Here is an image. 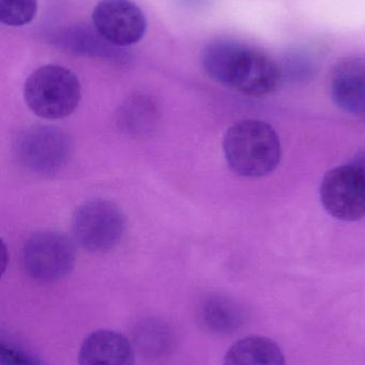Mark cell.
Wrapping results in <instances>:
<instances>
[{
  "mask_svg": "<svg viewBox=\"0 0 365 365\" xmlns=\"http://www.w3.org/2000/svg\"><path fill=\"white\" fill-rule=\"evenodd\" d=\"M201 61L210 78L249 96L272 93L282 79L280 66L270 56L237 41L209 43Z\"/></svg>",
  "mask_w": 365,
  "mask_h": 365,
  "instance_id": "obj_1",
  "label": "cell"
},
{
  "mask_svg": "<svg viewBox=\"0 0 365 365\" xmlns=\"http://www.w3.org/2000/svg\"><path fill=\"white\" fill-rule=\"evenodd\" d=\"M223 152L231 170L250 179L271 173L282 155L276 130L266 122L252 119L242 120L227 130Z\"/></svg>",
  "mask_w": 365,
  "mask_h": 365,
  "instance_id": "obj_2",
  "label": "cell"
},
{
  "mask_svg": "<svg viewBox=\"0 0 365 365\" xmlns=\"http://www.w3.org/2000/svg\"><path fill=\"white\" fill-rule=\"evenodd\" d=\"M28 108L44 120L69 117L79 107L81 87L79 77L64 66L46 64L28 76L24 86Z\"/></svg>",
  "mask_w": 365,
  "mask_h": 365,
  "instance_id": "obj_3",
  "label": "cell"
},
{
  "mask_svg": "<svg viewBox=\"0 0 365 365\" xmlns=\"http://www.w3.org/2000/svg\"><path fill=\"white\" fill-rule=\"evenodd\" d=\"M71 230L73 240L84 250L109 252L121 242L126 231V217L113 202L89 200L75 210Z\"/></svg>",
  "mask_w": 365,
  "mask_h": 365,
  "instance_id": "obj_4",
  "label": "cell"
},
{
  "mask_svg": "<svg viewBox=\"0 0 365 365\" xmlns=\"http://www.w3.org/2000/svg\"><path fill=\"white\" fill-rule=\"evenodd\" d=\"M76 263L72 240L57 231L36 232L21 249V265L29 278L42 284L62 280Z\"/></svg>",
  "mask_w": 365,
  "mask_h": 365,
  "instance_id": "obj_5",
  "label": "cell"
},
{
  "mask_svg": "<svg viewBox=\"0 0 365 365\" xmlns=\"http://www.w3.org/2000/svg\"><path fill=\"white\" fill-rule=\"evenodd\" d=\"M68 135L51 125H34L21 130L14 140L13 151L21 167L39 175L59 173L71 155Z\"/></svg>",
  "mask_w": 365,
  "mask_h": 365,
  "instance_id": "obj_6",
  "label": "cell"
},
{
  "mask_svg": "<svg viewBox=\"0 0 365 365\" xmlns=\"http://www.w3.org/2000/svg\"><path fill=\"white\" fill-rule=\"evenodd\" d=\"M319 195L328 214L342 221L365 217V173L355 165L336 167L321 181Z\"/></svg>",
  "mask_w": 365,
  "mask_h": 365,
  "instance_id": "obj_7",
  "label": "cell"
},
{
  "mask_svg": "<svg viewBox=\"0 0 365 365\" xmlns=\"http://www.w3.org/2000/svg\"><path fill=\"white\" fill-rule=\"evenodd\" d=\"M94 29L114 46L136 44L147 31V19L131 0H100L92 11Z\"/></svg>",
  "mask_w": 365,
  "mask_h": 365,
  "instance_id": "obj_8",
  "label": "cell"
},
{
  "mask_svg": "<svg viewBox=\"0 0 365 365\" xmlns=\"http://www.w3.org/2000/svg\"><path fill=\"white\" fill-rule=\"evenodd\" d=\"M330 93L339 108L349 115H365V58L340 60L330 73Z\"/></svg>",
  "mask_w": 365,
  "mask_h": 365,
  "instance_id": "obj_9",
  "label": "cell"
},
{
  "mask_svg": "<svg viewBox=\"0 0 365 365\" xmlns=\"http://www.w3.org/2000/svg\"><path fill=\"white\" fill-rule=\"evenodd\" d=\"M51 42L74 55L99 58L116 63L130 61V55L107 42L98 31L87 25H72L54 34Z\"/></svg>",
  "mask_w": 365,
  "mask_h": 365,
  "instance_id": "obj_10",
  "label": "cell"
},
{
  "mask_svg": "<svg viewBox=\"0 0 365 365\" xmlns=\"http://www.w3.org/2000/svg\"><path fill=\"white\" fill-rule=\"evenodd\" d=\"M79 365H135L134 346L120 332L96 330L81 343Z\"/></svg>",
  "mask_w": 365,
  "mask_h": 365,
  "instance_id": "obj_11",
  "label": "cell"
},
{
  "mask_svg": "<svg viewBox=\"0 0 365 365\" xmlns=\"http://www.w3.org/2000/svg\"><path fill=\"white\" fill-rule=\"evenodd\" d=\"M160 122L156 101L147 94H134L126 98L118 109L116 123L128 136L145 138L154 134Z\"/></svg>",
  "mask_w": 365,
  "mask_h": 365,
  "instance_id": "obj_12",
  "label": "cell"
},
{
  "mask_svg": "<svg viewBox=\"0 0 365 365\" xmlns=\"http://www.w3.org/2000/svg\"><path fill=\"white\" fill-rule=\"evenodd\" d=\"M199 322L210 334L226 336L239 329L244 322L241 308L225 296H207L199 307Z\"/></svg>",
  "mask_w": 365,
  "mask_h": 365,
  "instance_id": "obj_13",
  "label": "cell"
},
{
  "mask_svg": "<svg viewBox=\"0 0 365 365\" xmlns=\"http://www.w3.org/2000/svg\"><path fill=\"white\" fill-rule=\"evenodd\" d=\"M223 365H285V358L270 339L248 336L229 347Z\"/></svg>",
  "mask_w": 365,
  "mask_h": 365,
  "instance_id": "obj_14",
  "label": "cell"
},
{
  "mask_svg": "<svg viewBox=\"0 0 365 365\" xmlns=\"http://www.w3.org/2000/svg\"><path fill=\"white\" fill-rule=\"evenodd\" d=\"M136 340L141 351L151 356L164 355L173 342L169 327L156 321L145 322L136 332Z\"/></svg>",
  "mask_w": 365,
  "mask_h": 365,
  "instance_id": "obj_15",
  "label": "cell"
},
{
  "mask_svg": "<svg viewBox=\"0 0 365 365\" xmlns=\"http://www.w3.org/2000/svg\"><path fill=\"white\" fill-rule=\"evenodd\" d=\"M36 0H0V21L10 27H21L34 21Z\"/></svg>",
  "mask_w": 365,
  "mask_h": 365,
  "instance_id": "obj_16",
  "label": "cell"
},
{
  "mask_svg": "<svg viewBox=\"0 0 365 365\" xmlns=\"http://www.w3.org/2000/svg\"><path fill=\"white\" fill-rule=\"evenodd\" d=\"M280 68L282 78L289 76L296 81H306L314 74L316 64L314 58L306 49L294 48L285 53Z\"/></svg>",
  "mask_w": 365,
  "mask_h": 365,
  "instance_id": "obj_17",
  "label": "cell"
},
{
  "mask_svg": "<svg viewBox=\"0 0 365 365\" xmlns=\"http://www.w3.org/2000/svg\"><path fill=\"white\" fill-rule=\"evenodd\" d=\"M0 365H42L34 356L11 343L0 344Z\"/></svg>",
  "mask_w": 365,
  "mask_h": 365,
  "instance_id": "obj_18",
  "label": "cell"
},
{
  "mask_svg": "<svg viewBox=\"0 0 365 365\" xmlns=\"http://www.w3.org/2000/svg\"><path fill=\"white\" fill-rule=\"evenodd\" d=\"M351 164L359 167V168L362 169L365 173V150L364 151L358 152V153L356 154L355 158L351 160Z\"/></svg>",
  "mask_w": 365,
  "mask_h": 365,
  "instance_id": "obj_19",
  "label": "cell"
},
{
  "mask_svg": "<svg viewBox=\"0 0 365 365\" xmlns=\"http://www.w3.org/2000/svg\"><path fill=\"white\" fill-rule=\"evenodd\" d=\"M184 1L186 2V4H199L201 1H204V0H184Z\"/></svg>",
  "mask_w": 365,
  "mask_h": 365,
  "instance_id": "obj_20",
  "label": "cell"
}]
</instances>
